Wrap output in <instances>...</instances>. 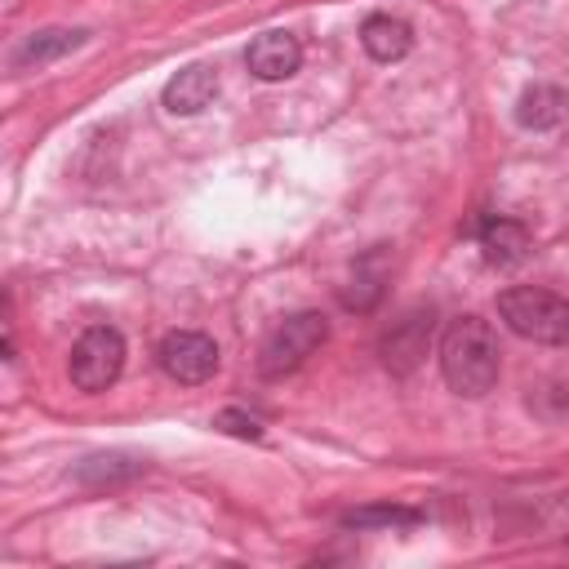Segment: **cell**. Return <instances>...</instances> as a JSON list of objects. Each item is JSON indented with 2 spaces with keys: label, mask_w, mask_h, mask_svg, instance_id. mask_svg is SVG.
I'll return each mask as SVG.
<instances>
[{
  "label": "cell",
  "mask_w": 569,
  "mask_h": 569,
  "mask_svg": "<svg viewBox=\"0 0 569 569\" xmlns=\"http://www.w3.org/2000/svg\"><path fill=\"white\" fill-rule=\"evenodd\" d=\"M502 369V347L489 320L480 316H458L445 333H440V378L453 396H485L493 391Z\"/></svg>",
  "instance_id": "6da1fadb"
},
{
  "label": "cell",
  "mask_w": 569,
  "mask_h": 569,
  "mask_svg": "<svg viewBox=\"0 0 569 569\" xmlns=\"http://www.w3.org/2000/svg\"><path fill=\"white\" fill-rule=\"evenodd\" d=\"M498 316L516 338H529L542 347H569V298L551 289H538V284L502 289Z\"/></svg>",
  "instance_id": "7a4b0ae2"
},
{
  "label": "cell",
  "mask_w": 569,
  "mask_h": 569,
  "mask_svg": "<svg viewBox=\"0 0 569 569\" xmlns=\"http://www.w3.org/2000/svg\"><path fill=\"white\" fill-rule=\"evenodd\" d=\"M325 342H329V320L320 311H293L267 333V342L258 351V373L262 378H284V373L302 369Z\"/></svg>",
  "instance_id": "3957f363"
},
{
  "label": "cell",
  "mask_w": 569,
  "mask_h": 569,
  "mask_svg": "<svg viewBox=\"0 0 569 569\" xmlns=\"http://www.w3.org/2000/svg\"><path fill=\"white\" fill-rule=\"evenodd\" d=\"M124 369V333L111 329V325H93L76 338L71 356H67V373H71V387L84 391V396H98L107 391Z\"/></svg>",
  "instance_id": "277c9868"
},
{
  "label": "cell",
  "mask_w": 569,
  "mask_h": 569,
  "mask_svg": "<svg viewBox=\"0 0 569 569\" xmlns=\"http://www.w3.org/2000/svg\"><path fill=\"white\" fill-rule=\"evenodd\" d=\"M156 360L173 382L200 387V382H209L218 373V342L209 333H196V329H173V333L160 338Z\"/></svg>",
  "instance_id": "5b68a950"
},
{
  "label": "cell",
  "mask_w": 569,
  "mask_h": 569,
  "mask_svg": "<svg viewBox=\"0 0 569 569\" xmlns=\"http://www.w3.org/2000/svg\"><path fill=\"white\" fill-rule=\"evenodd\" d=\"M84 40H89L84 27H40V31L22 36V40L13 44V53H9V71H13V76L40 71V67H49V62L76 53Z\"/></svg>",
  "instance_id": "8992f818"
},
{
  "label": "cell",
  "mask_w": 569,
  "mask_h": 569,
  "mask_svg": "<svg viewBox=\"0 0 569 569\" xmlns=\"http://www.w3.org/2000/svg\"><path fill=\"white\" fill-rule=\"evenodd\" d=\"M244 67L249 76L276 84V80H289L298 67H302V44L289 36V31H262L249 49H244Z\"/></svg>",
  "instance_id": "52a82bcc"
},
{
  "label": "cell",
  "mask_w": 569,
  "mask_h": 569,
  "mask_svg": "<svg viewBox=\"0 0 569 569\" xmlns=\"http://www.w3.org/2000/svg\"><path fill=\"white\" fill-rule=\"evenodd\" d=\"M213 98H218V67H204V62H191V67L173 71L169 84H164V93H160V102H164L169 116H196Z\"/></svg>",
  "instance_id": "ba28073f"
},
{
  "label": "cell",
  "mask_w": 569,
  "mask_h": 569,
  "mask_svg": "<svg viewBox=\"0 0 569 569\" xmlns=\"http://www.w3.org/2000/svg\"><path fill=\"white\" fill-rule=\"evenodd\" d=\"M476 240H480L489 267H516V262H525V253H529V227L516 222V218H502V213L485 218V222L476 227Z\"/></svg>",
  "instance_id": "9c48e42d"
},
{
  "label": "cell",
  "mask_w": 569,
  "mask_h": 569,
  "mask_svg": "<svg viewBox=\"0 0 569 569\" xmlns=\"http://www.w3.org/2000/svg\"><path fill=\"white\" fill-rule=\"evenodd\" d=\"M427 342H431V316L413 311L405 316L387 338H382V360L391 373H409L422 356H427Z\"/></svg>",
  "instance_id": "30bf717a"
},
{
  "label": "cell",
  "mask_w": 569,
  "mask_h": 569,
  "mask_svg": "<svg viewBox=\"0 0 569 569\" xmlns=\"http://www.w3.org/2000/svg\"><path fill=\"white\" fill-rule=\"evenodd\" d=\"M360 44L373 62H400L413 49V31H409V22H400L391 13H373L360 27Z\"/></svg>",
  "instance_id": "8fae6325"
},
{
  "label": "cell",
  "mask_w": 569,
  "mask_h": 569,
  "mask_svg": "<svg viewBox=\"0 0 569 569\" xmlns=\"http://www.w3.org/2000/svg\"><path fill=\"white\" fill-rule=\"evenodd\" d=\"M516 120L525 129H556L569 120V89L560 84H529L516 102Z\"/></svg>",
  "instance_id": "7c38bea8"
},
{
  "label": "cell",
  "mask_w": 569,
  "mask_h": 569,
  "mask_svg": "<svg viewBox=\"0 0 569 569\" xmlns=\"http://www.w3.org/2000/svg\"><path fill=\"white\" fill-rule=\"evenodd\" d=\"M338 298H342L347 311H369L382 298V253L360 258L356 271H351V280L338 289Z\"/></svg>",
  "instance_id": "4fadbf2b"
},
{
  "label": "cell",
  "mask_w": 569,
  "mask_h": 569,
  "mask_svg": "<svg viewBox=\"0 0 569 569\" xmlns=\"http://www.w3.org/2000/svg\"><path fill=\"white\" fill-rule=\"evenodd\" d=\"M418 520H422V511L400 507V502H373V507H356L342 516L347 529H409Z\"/></svg>",
  "instance_id": "5bb4252c"
},
{
  "label": "cell",
  "mask_w": 569,
  "mask_h": 569,
  "mask_svg": "<svg viewBox=\"0 0 569 569\" xmlns=\"http://www.w3.org/2000/svg\"><path fill=\"white\" fill-rule=\"evenodd\" d=\"M138 471H142L138 458H124V453H93V458H84V462L76 467V480H80V485H111V480H129V476H138Z\"/></svg>",
  "instance_id": "9a60e30c"
},
{
  "label": "cell",
  "mask_w": 569,
  "mask_h": 569,
  "mask_svg": "<svg viewBox=\"0 0 569 569\" xmlns=\"http://www.w3.org/2000/svg\"><path fill=\"white\" fill-rule=\"evenodd\" d=\"M213 427L227 431V436H236V440H262V422L249 418V413H240V409H222L213 418Z\"/></svg>",
  "instance_id": "2e32d148"
}]
</instances>
